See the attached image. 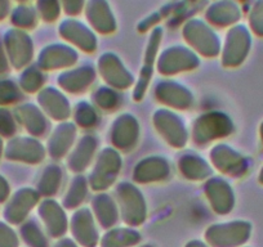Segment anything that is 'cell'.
Returning a JSON list of instances; mask_svg holds the SVG:
<instances>
[{"label": "cell", "mask_w": 263, "mask_h": 247, "mask_svg": "<svg viewBox=\"0 0 263 247\" xmlns=\"http://www.w3.org/2000/svg\"><path fill=\"white\" fill-rule=\"evenodd\" d=\"M21 98L20 89L12 81H0V105H11Z\"/></svg>", "instance_id": "8fae6325"}, {"label": "cell", "mask_w": 263, "mask_h": 247, "mask_svg": "<svg viewBox=\"0 0 263 247\" xmlns=\"http://www.w3.org/2000/svg\"><path fill=\"white\" fill-rule=\"evenodd\" d=\"M106 195L100 196L95 200V210L97 214V218L100 223L102 224L103 228H110L118 220V213L116 209L114 208L112 201L108 197H105Z\"/></svg>", "instance_id": "9c48e42d"}, {"label": "cell", "mask_w": 263, "mask_h": 247, "mask_svg": "<svg viewBox=\"0 0 263 247\" xmlns=\"http://www.w3.org/2000/svg\"><path fill=\"white\" fill-rule=\"evenodd\" d=\"M118 198L120 202L121 215L124 221L129 225H138L142 223L146 218V208L145 201L142 195L138 192V190L133 188L130 201V184H120L118 188Z\"/></svg>", "instance_id": "6da1fadb"}, {"label": "cell", "mask_w": 263, "mask_h": 247, "mask_svg": "<svg viewBox=\"0 0 263 247\" xmlns=\"http://www.w3.org/2000/svg\"><path fill=\"white\" fill-rule=\"evenodd\" d=\"M9 195V187L8 183L6 181V179L3 176H0V202H3V201L7 200Z\"/></svg>", "instance_id": "9a60e30c"}, {"label": "cell", "mask_w": 263, "mask_h": 247, "mask_svg": "<svg viewBox=\"0 0 263 247\" xmlns=\"http://www.w3.org/2000/svg\"><path fill=\"white\" fill-rule=\"evenodd\" d=\"M241 229L235 223L212 225L206 232V239L214 247H234L242 241Z\"/></svg>", "instance_id": "5b68a950"}, {"label": "cell", "mask_w": 263, "mask_h": 247, "mask_svg": "<svg viewBox=\"0 0 263 247\" xmlns=\"http://www.w3.org/2000/svg\"><path fill=\"white\" fill-rule=\"evenodd\" d=\"M20 241L16 232L9 225L0 223V247H18Z\"/></svg>", "instance_id": "7c38bea8"}, {"label": "cell", "mask_w": 263, "mask_h": 247, "mask_svg": "<svg viewBox=\"0 0 263 247\" xmlns=\"http://www.w3.org/2000/svg\"><path fill=\"white\" fill-rule=\"evenodd\" d=\"M143 247H150V246H143Z\"/></svg>", "instance_id": "ffe728a7"}, {"label": "cell", "mask_w": 263, "mask_h": 247, "mask_svg": "<svg viewBox=\"0 0 263 247\" xmlns=\"http://www.w3.org/2000/svg\"><path fill=\"white\" fill-rule=\"evenodd\" d=\"M71 231L77 241L84 247H95L98 242L97 228L89 210L83 209L74 215Z\"/></svg>", "instance_id": "7a4b0ae2"}, {"label": "cell", "mask_w": 263, "mask_h": 247, "mask_svg": "<svg viewBox=\"0 0 263 247\" xmlns=\"http://www.w3.org/2000/svg\"><path fill=\"white\" fill-rule=\"evenodd\" d=\"M140 241V234L129 229H115L102 239L103 247H128Z\"/></svg>", "instance_id": "ba28073f"}, {"label": "cell", "mask_w": 263, "mask_h": 247, "mask_svg": "<svg viewBox=\"0 0 263 247\" xmlns=\"http://www.w3.org/2000/svg\"><path fill=\"white\" fill-rule=\"evenodd\" d=\"M7 71V62L4 57L0 54V74H4Z\"/></svg>", "instance_id": "e0dca14e"}, {"label": "cell", "mask_w": 263, "mask_h": 247, "mask_svg": "<svg viewBox=\"0 0 263 247\" xmlns=\"http://www.w3.org/2000/svg\"><path fill=\"white\" fill-rule=\"evenodd\" d=\"M186 247H206V246L199 241H192V242H190Z\"/></svg>", "instance_id": "ac0fdd59"}, {"label": "cell", "mask_w": 263, "mask_h": 247, "mask_svg": "<svg viewBox=\"0 0 263 247\" xmlns=\"http://www.w3.org/2000/svg\"><path fill=\"white\" fill-rule=\"evenodd\" d=\"M16 132V122L13 116L7 110L0 108V135L9 137Z\"/></svg>", "instance_id": "4fadbf2b"}, {"label": "cell", "mask_w": 263, "mask_h": 247, "mask_svg": "<svg viewBox=\"0 0 263 247\" xmlns=\"http://www.w3.org/2000/svg\"><path fill=\"white\" fill-rule=\"evenodd\" d=\"M37 200V196L31 190H22L12 197L4 210V216L12 224H18L26 218Z\"/></svg>", "instance_id": "3957f363"}, {"label": "cell", "mask_w": 263, "mask_h": 247, "mask_svg": "<svg viewBox=\"0 0 263 247\" xmlns=\"http://www.w3.org/2000/svg\"><path fill=\"white\" fill-rule=\"evenodd\" d=\"M21 236L30 247H47V239L34 220H30L21 227Z\"/></svg>", "instance_id": "30bf717a"}, {"label": "cell", "mask_w": 263, "mask_h": 247, "mask_svg": "<svg viewBox=\"0 0 263 247\" xmlns=\"http://www.w3.org/2000/svg\"><path fill=\"white\" fill-rule=\"evenodd\" d=\"M17 116L26 129L32 134L40 135L44 130V120L34 106H22L17 110Z\"/></svg>", "instance_id": "52a82bcc"}, {"label": "cell", "mask_w": 263, "mask_h": 247, "mask_svg": "<svg viewBox=\"0 0 263 247\" xmlns=\"http://www.w3.org/2000/svg\"><path fill=\"white\" fill-rule=\"evenodd\" d=\"M43 81V77L39 72L34 71V70H29V71L25 72L21 77V85L29 92H32L34 89H36Z\"/></svg>", "instance_id": "5bb4252c"}, {"label": "cell", "mask_w": 263, "mask_h": 247, "mask_svg": "<svg viewBox=\"0 0 263 247\" xmlns=\"http://www.w3.org/2000/svg\"><path fill=\"white\" fill-rule=\"evenodd\" d=\"M54 247H78V246L75 243H72L70 239H62V241L58 242Z\"/></svg>", "instance_id": "2e32d148"}, {"label": "cell", "mask_w": 263, "mask_h": 247, "mask_svg": "<svg viewBox=\"0 0 263 247\" xmlns=\"http://www.w3.org/2000/svg\"><path fill=\"white\" fill-rule=\"evenodd\" d=\"M40 215L50 236L58 238L65 233L66 227H67L65 214L58 208L57 203L53 201H47L43 203L40 209Z\"/></svg>", "instance_id": "8992f818"}, {"label": "cell", "mask_w": 263, "mask_h": 247, "mask_svg": "<svg viewBox=\"0 0 263 247\" xmlns=\"http://www.w3.org/2000/svg\"><path fill=\"white\" fill-rule=\"evenodd\" d=\"M2 151H3V143H2V139H0V155H2Z\"/></svg>", "instance_id": "d6986e66"}, {"label": "cell", "mask_w": 263, "mask_h": 247, "mask_svg": "<svg viewBox=\"0 0 263 247\" xmlns=\"http://www.w3.org/2000/svg\"><path fill=\"white\" fill-rule=\"evenodd\" d=\"M43 155H44V151L40 143L29 138H17L12 140L6 151V156L11 160L27 161V162L40 161Z\"/></svg>", "instance_id": "277c9868"}]
</instances>
